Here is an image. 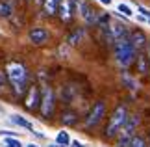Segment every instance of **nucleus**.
I'll list each match as a JSON object with an SVG mask.
<instances>
[{
	"mask_svg": "<svg viewBox=\"0 0 150 147\" xmlns=\"http://www.w3.org/2000/svg\"><path fill=\"white\" fill-rule=\"evenodd\" d=\"M113 47H115V60L122 69H128L135 63L137 60V52L134 49V45L130 43V37H120V39H115L113 41Z\"/></svg>",
	"mask_w": 150,
	"mask_h": 147,
	"instance_id": "nucleus-1",
	"label": "nucleus"
},
{
	"mask_svg": "<svg viewBox=\"0 0 150 147\" xmlns=\"http://www.w3.org/2000/svg\"><path fill=\"white\" fill-rule=\"evenodd\" d=\"M6 76L9 78L15 93L21 95V93L24 91V87H26L28 69L24 65H21V63H17V62H11V63H8V67H6Z\"/></svg>",
	"mask_w": 150,
	"mask_h": 147,
	"instance_id": "nucleus-2",
	"label": "nucleus"
},
{
	"mask_svg": "<svg viewBox=\"0 0 150 147\" xmlns=\"http://www.w3.org/2000/svg\"><path fill=\"white\" fill-rule=\"evenodd\" d=\"M128 108L126 106H117L113 112H111V115H109V123H108V127H106V131H104V134H106L108 138H117L119 136V132H120V128L124 127V123L126 119H128Z\"/></svg>",
	"mask_w": 150,
	"mask_h": 147,
	"instance_id": "nucleus-3",
	"label": "nucleus"
},
{
	"mask_svg": "<svg viewBox=\"0 0 150 147\" xmlns=\"http://www.w3.org/2000/svg\"><path fill=\"white\" fill-rule=\"evenodd\" d=\"M104 117H106V103H104V101H96L93 104V108L89 110V114L85 115V128L98 127Z\"/></svg>",
	"mask_w": 150,
	"mask_h": 147,
	"instance_id": "nucleus-4",
	"label": "nucleus"
},
{
	"mask_svg": "<svg viewBox=\"0 0 150 147\" xmlns=\"http://www.w3.org/2000/svg\"><path fill=\"white\" fill-rule=\"evenodd\" d=\"M56 110V93L50 86H43L41 91V114L43 117H52Z\"/></svg>",
	"mask_w": 150,
	"mask_h": 147,
	"instance_id": "nucleus-5",
	"label": "nucleus"
},
{
	"mask_svg": "<svg viewBox=\"0 0 150 147\" xmlns=\"http://www.w3.org/2000/svg\"><path fill=\"white\" fill-rule=\"evenodd\" d=\"M130 43L134 45V49L139 52V50H143V49H146V45H148V39H146V36H145V32L143 30H139V28H134V30H130Z\"/></svg>",
	"mask_w": 150,
	"mask_h": 147,
	"instance_id": "nucleus-6",
	"label": "nucleus"
},
{
	"mask_svg": "<svg viewBox=\"0 0 150 147\" xmlns=\"http://www.w3.org/2000/svg\"><path fill=\"white\" fill-rule=\"evenodd\" d=\"M28 37H30V41H32L33 45H47L48 41H50V32L47 30V28L39 26V28H33V30H30Z\"/></svg>",
	"mask_w": 150,
	"mask_h": 147,
	"instance_id": "nucleus-7",
	"label": "nucleus"
},
{
	"mask_svg": "<svg viewBox=\"0 0 150 147\" xmlns=\"http://www.w3.org/2000/svg\"><path fill=\"white\" fill-rule=\"evenodd\" d=\"M74 11H76V2H74V0H61L59 9H57V15H59V19L63 22H67V21L72 19Z\"/></svg>",
	"mask_w": 150,
	"mask_h": 147,
	"instance_id": "nucleus-8",
	"label": "nucleus"
},
{
	"mask_svg": "<svg viewBox=\"0 0 150 147\" xmlns=\"http://www.w3.org/2000/svg\"><path fill=\"white\" fill-rule=\"evenodd\" d=\"M37 104L41 106V91H39L37 86H30V90L26 93V99H24V106L28 110H35Z\"/></svg>",
	"mask_w": 150,
	"mask_h": 147,
	"instance_id": "nucleus-9",
	"label": "nucleus"
},
{
	"mask_svg": "<svg viewBox=\"0 0 150 147\" xmlns=\"http://www.w3.org/2000/svg\"><path fill=\"white\" fill-rule=\"evenodd\" d=\"M137 123H139V117H137V115H128V119H126L124 127L120 128L119 136H124V138H130L132 140V138H134V131H135Z\"/></svg>",
	"mask_w": 150,
	"mask_h": 147,
	"instance_id": "nucleus-10",
	"label": "nucleus"
},
{
	"mask_svg": "<svg viewBox=\"0 0 150 147\" xmlns=\"http://www.w3.org/2000/svg\"><path fill=\"white\" fill-rule=\"evenodd\" d=\"M135 63H137V73H139V75H150V62H148L146 54H141V52H139Z\"/></svg>",
	"mask_w": 150,
	"mask_h": 147,
	"instance_id": "nucleus-11",
	"label": "nucleus"
},
{
	"mask_svg": "<svg viewBox=\"0 0 150 147\" xmlns=\"http://www.w3.org/2000/svg\"><path fill=\"white\" fill-rule=\"evenodd\" d=\"M13 11H15L13 0H0V17H2V19L11 17V15H13Z\"/></svg>",
	"mask_w": 150,
	"mask_h": 147,
	"instance_id": "nucleus-12",
	"label": "nucleus"
},
{
	"mask_svg": "<svg viewBox=\"0 0 150 147\" xmlns=\"http://www.w3.org/2000/svg\"><path fill=\"white\" fill-rule=\"evenodd\" d=\"M61 0H45L43 2V9L47 15H57V9H59Z\"/></svg>",
	"mask_w": 150,
	"mask_h": 147,
	"instance_id": "nucleus-13",
	"label": "nucleus"
},
{
	"mask_svg": "<svg viewBox=\"0 0 150 147\" xmlns=\"http://www.w3.org/2000/svg\"><path fill=\"white\" fill-rule=\"evenodd\" d=\"M83 36H85V28H78V30H74L67 36V43L69 45H78L80 41L83 39Z\"/></svg>",
	"mask_w": 150,
	"mask_h": 147,
	"instance_id": "nucleus-14",
	"label": "nucleus"
},
{
	"mask_svg": "<svg viewBox=\"0 0 150 147\" xmlns=\"http://www.w3.org/2000/svg\"><path fill=\"white\" fill-rule=\"evenodd\" d=\"M76 121H78V115H76V112H63V115H61V123H63V125H76Z\"/></svg>",
	"mask_w": 150,
	"mask_h": 147,
	"instance_id": "nucleus-15",
	"label": "nucleus"
},
{
	"mask_svg": "<svg viewBox=\"0 0 150 147\" xmlns=\"http://www.w3.org/2000/svg\"><path fill=\"white\" fill-rule=\"evenodd\" d=\"M11 121H13L15 125H19V127H22V128H28V131H33L32 123L28 121L26 117H22V115H17V114H13V115H11Z\"/></svg>",
	"mask_w": 150,
	"mask_h": 147,
	"instance_id": "nucleus-16",
	"label": "nucleus"
},
{
	"mask_svg": "<svg viewBox=\"0 0 150 147\" xmlns=\"http://www.w3.org/2000/svg\"><path fill=\"white\" fill-rule=\"evenodd\" d=\"M56 143H59V145H71V136L65 132V131H61V132H57V136H56Z\"/></svg>",
	"mask_w": 150,
	"mask_h": 147,
	"instance_id": "nucleus-17",
	"label": "nucleus"
},
{
	"mask_svg": "<svg viewBox=\"0 0 150 147\" xmlns=\"http://www.w3.org/2000/svg\"><path fill=\"white\" fill-rule=\"evenodd\" d=\"M130 147H148V143H146L145 138L134 136V138H132V142H130Z\"/></svg>",
	"mask_w": 150,
	"mask_h": 147,
	"instance_id": "nucleus-18",
	"label": "nucleus"
},
{
	"mask_svg": "<svg viewBox=\"0 0 150 147\" xmlns=\"http://www.w3.org/2000/svg\"><path fill=\"white\" fill-rule=\"evenodd\" d=\"M4 145H6V147H22V143H21L17 138H6V140H4Z\"/></svg>",
	"mask_w": 150,
	"mask_h": 147,
	"instance_id": "nucleus-19",
	"label": "nucleus"
},
{
	"mask_svg": "<svg viewBox=\"0 0 150 147\" xmlns=\"http://www.w3.org/2000/svg\"><path fill=\"white\" fill-rule=\"evenodd\" d=\"M117 9H119L124 17H132V13H134V11H132V8H130V6H126V4H119Z\"/></svg>",
	"mask_w": 150,
	"mask_h": 147,
	"instance_id": "nucleus-20",
	"label": "nucleus"
},
{
	"mask_svg": "<svg viewBox=\"0 0 150 147\" xmlns=\"http://www.w3.org/2000/svg\"><path fill=\"white\" fill-rule=\"evenodd\" d=\"M4 82H6V75L0 71V90H2V86H4Z\"/></svg>",
	"mask_w": 150,
	"mask_h": 147,
	"instance_id": "nucleus-21",
	"label": "nucleus"
},
{
	"mask_svg": "<svg viewBox=\"0 0 150 147\" xmlns=\"http://www.w3.org/2000/svg\"><path fill=\"white\" fill-rule=\"evenodd\" d=\"M71 145H72V147H83L82 143L78 142V140H72V142H71Z\"/></svg>",
	"mask_w": 150,
	"mask_h": 147,
	"instance_id": "nucleus-22",
	"label": "nucleus"
},
{
	"mask_svg": "<svg viewBox=\"0 0 150 147\" xmlns=\"http://www.w3.org/2000/svg\"><path fill=\"white\" fill-rule=\"evenodd\" d=\"M146 58H148V62H150V41H148V45H146Z\"/></svg>",
	"mask_w": 150,
	"mask_h": 147,
	"instance_id": "nucleus-23",
	"label": "nucleus"
},
{
	"mask_svg": "<svg viewBox=\"0 0 150 147\" xmlns=\"http://www.w3.org/2000/svg\"><path fill=\"white\" fill-rule=\"evenodd\" d=\"M100 2H102L104 6H109V4H111V0H100Z\"/></svg>",
	"mask_w": 150,
	"mask_h": 147,
	"instance_id": "nucleus-24",
	"label": "nucleus"
},
{
	"mask_svg": "<svg viewBox=\"0 0 150 147\" xmlns=\"http://www.w3.org/2000/svg\"><path fill=\"white\" fill-rule=\"evenodd\" d=\"M26 147H39V145H35V143H28Z\"/></svg>",
	"mask_w": 150,
	"mask_h": 147,
	"instance_id": "nucleus-25",
	"label": "nucleus"
},
{
	"mask_svg": "<svg viewBox=\"0 0 150 147\" xmlns=\"http://www.w3.org/2000/svg\"><path fill=\"white\" fill-rule=\"evenodd\" d=\"M43 2H45V0H35V4H39V6H41Z\"/></svg>",
	"mask_w": 150,
	"mask_h": 147,
	"instance_id": "nucleus-26",
	"label": "nucleus"
},
{
	"mask_svg": "<svg viewBox=\"0 0 150 147\" xmlns=\"http://www.w3.org/2000/svg\"><path fill=\"white\" fill-rule=\"evenodd\" d=\"M52 147H65V145H59V143H54V145H52Z\"/></svg>",
	"mask_w": 150,
	"mask_h": 147,
	"instance_id": "nucleus-27",
	"label": "nucleus"
}]
</instances>
